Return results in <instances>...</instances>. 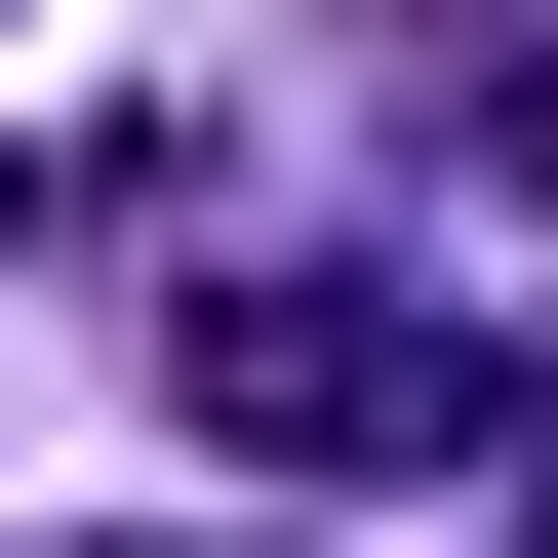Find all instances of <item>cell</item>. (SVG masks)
Listing matches in <instances>:
<instances>
[{
    "instance_id": "cell-1",
    "label": "cell",
    "mask_w": 558,
    "mask_h": 558,
    "mask_svg": "<svg viewBox=\"0 0 558 558\" xmlns=\"http://www.w3.org/2000/svg\"><path fill=\"white\" fill-rule=\"evenodd\" d=\"M199 399H240L279 478H478V439H558V360H478V319H399V279H240Z\"/></svg>"
},
{
    "instance_id": "cell-2",
    "label": "cell",
    "mask_w": 558,
    "mask_h": 558,
    "mask_svg": "<svg viewBox=\"0 0 558 558\" xmlns=\"http://www.w3.org/2000/svg\"><path fill=\"white\" fill-rule=\"evenodd\" d=\"M0 240H40V160H0Z\"/></svg>"
},
{
    "instance_id": "cell-3",
    "label": "cell",
    "mask_w": 558,
    "mask_h": 558,
    "mask_svg": "<svg viewBox=\"0 0 558 558\" xmlns=\"http://www.w3.org/2000/svg\"><path fill=\"white\" fill-rule=\"evenodd\" d=\"M519 558H558V478H519Z\"/></svg>"
},
{
    "instance_id": "cell-4",
    "label": "cell",
    "mask_w": 558,
    "mask_h": 558,
    "mask_svg": "<svg viewBox=\"0 0 558 558\" xmlns=\"http://www.w3.org/2000/svg\"><path fill=\"white\" fill-rule=\"evenodd\" d=\"M120 558H160V519H120Z\"/></svg>"
}]
</instances>
